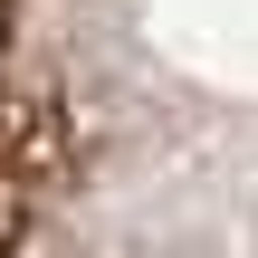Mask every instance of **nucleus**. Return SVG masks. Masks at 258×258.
<instances>
[{"label": "nucleus", "mask_w": 258, "mask_h": 258, "mask_svg": "<svg viewBox=\"0 0 258 258\" xmlns=\"http://www.w3.org/2000/svg\"><path fill=\"white\" fill-rule=\"evenodd\" d=\"M0 96H10V29H0Z\"/></svg>", "instance_id": "f257e3e1"}]
</instances>
